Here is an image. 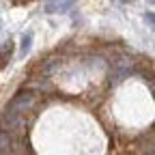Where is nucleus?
<instances>
[{
    "label": "nucleus",
    "instance_id": "obj_9",
    "mask_svg": "<svg viewBox=\"0 0 155 155\" xmlns=\"http://www.w3.org/2000/svg\"><path fill=\"white\" fill-rule=\"evenodd\" d=\"M0 28H2V22H0Z\"/></svg>",
    "mask_w": 155,
    "mask_h": 155
},
{
    "label": "nucleus",
    "instance_id": "obj_2",
    "mask_svg": "<svg viewBox=\"0 0 155 155\" xmlns=\"http://www.w3.org/2000/svg\"><path fill=\"white\" fill-rule=\"evenodd\" d=\"M75 7V0H50L45 5L48 13H67Z\"/></svg>",
    "mask_w": 155,
    "mask_h": 155
},
{
    "label": "nucleus",
    "instance_id": "obj_3",
    "mask_svg": "<svg viewBox=\"0 0 155 155\" xmlns=\"http://www.w3.org/2000/svg\"><path fill=\"white\" fill-rule=\"evenodd\" d=\"M11 54H13V41H7L2 48H0V71H2V69L9 65Z\"/></svg>",
    "mask_w": 155,
    "mask_h": 155
},
{
    "label": "nucleus",
    "instance_id": "obj_6",
    "mask_svg": "<svg viewBox=\"0 0 155 155\" xmlns=\"http://www.w3.org/2000/svg\"><path fill=\"white\" fill-rule=\"evenodd\" d=\"M144 19H147V24H149V26H155V13H147Z\"/></svg>",
    "mask_w": 155,
    "mask_h": 155
},
{
    "label": "nucleus",
    "instance_id": "obj_10",
    "mask_svg": "<svg viewBox=\"0 0 155 155\" xmlns=\"http://www.w3.org/2000/svg\"><path fill=\"white\" fill-rule=\"evenodd\" d=\"M125 2H129V0H125Z\"/></svg>",
    "mask_w": 155,
    "mask_h": 155
},
{
    "label": "nucleus",
    "instance_id": "obj_7",
    "mask_svg": "<svg viewBox=\"0 0 155 155\" xmlns=\"http://www.w3.org/2000/svg\"><path fill=\"white\" fill-rule=\"evenodd\" d=\"M13 2H17V5H22V2H28V0H13Z\"/></svg>",
    "mask_w": 155,
    "mask_h": 155
},
{
    "label": "nucleus",
    "instance_id": "obj_4",
    "mask_svg": "<svg viewBox=\"0 0 155 155\" xmlns=\"http://www.w3.org/2000/svg\"><path fill=\"white\" fill-rule=\"evenodd\" d=\"M13 147V136L7 129H0V151H11Z\"/></svg>",
    "mask_w": 155,
    "mask_h": 155
},
{
    "label": "nucleus",
    "instance_id": "obj_8",
    "mask_svg": "<svg viewBox=\"0 0 155 155\" xmlns=\"http://www.w3.org/2000/svg\"><path fill=\"white\" fill-rule=\"evenodd\" d=\"M149 2H151V5H155V0H149Z\"/></svg>",
    "mask_w": 155,
    "mask_h": 155
},
{
    "label": "nucleus",
    "instance_id": "obj_1",
    "mask_svg": "<svg viewBox=\"0 0 155 155\" xmlns=\"http://www.w3.org/2000/svg\"><path fill=\"white\" fill-rule=\"evenodd\" d=\"M32 104H35V93L28 91V88L19 91L13 99L9 101V106H7V110H5V114H2V119H0L2 129L11 131V129L19 127V123H22V119H24V114L32 108Z\"/></svg>",
    "mask_w": 155,
    "mask_h": 155
},
{
    "label": "nucleus",
    "instance_id": "obj_5",
    "mask_svg": "<svg viewBox=\"0 0 155 155\" xmlns=\"http://www.w3.org/2000/svg\"><path fill=\"white\" fill-rule=\"evenodd\" d=\"M30 45H32V32H26L22 37V54H26L30 50Z\"/></svg>",
    "mask_w": 155,
    "mask_h": 155
}]
</instances>
